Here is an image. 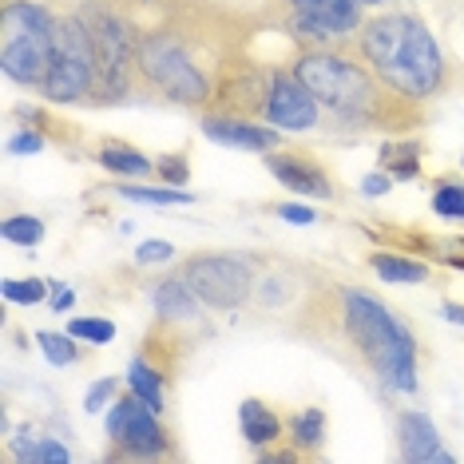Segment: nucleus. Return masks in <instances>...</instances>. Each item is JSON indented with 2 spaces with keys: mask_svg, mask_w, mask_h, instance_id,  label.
Returning a JSON list of instances; mask_svg holds the SVG:
<instances>
[{
  "mask_svg": "<svg viewBox=\"0 0 464 464\" xmlns=\"http://www.w3.org/2000/svg\"><path fill=\"white\" fill-rule=\"evenodd\" d=\"M100 163L108 167V171H115V175H151L155 171L151 160H143V155L131 151V147H115V143L100 151Z\"/></svg>",
  "mask_w": 464,
  "mask_h": 464,
  "instance_id": "f3484780",
  "label": "nucleus"
},
{
  "mask_svg": "<svg viewBox=\"0 0 464 464\" xmlns=\"http://www.w3.org/2000/svg\"><path fill=\"white\" fill-rule=\"evenodd\" d=\"M183 278L207 305H218V310H238L242 302L250 298V274L246 262L230 258V255H198L183 266Z\"/></svg>",
  "mask_w": 464,
  "mask_h": 464,
  "instance_id": "0eeeda50",
  "label": "nucleus"
},
{
  "mask_svg": "<svg viewBox=\"0 0 464 464\" xmlns=\"http://www.w3.org/2000/svg\"><path fill=\"white\" fill-rule=\"evenodd\" d=\"M120 195L131 198V203H147V207H187L191 203V195L167 191V187H123L120 183Z\"/></svg>",
  "mask_w": 464,
  "mask_h": 464,
  "instance_id": "aec40b11",
  "label": "nucleus"
},
{
  "mask_svg": "<svg viewBox=\"0 0 464 464\" xmlns=\"http://www.w3.org/2000/svg\"><path fill=\"white\" fill-rule=\"evenodd\" d=\"M40 147H44V140H40L36 131H24V135H16V140L8 143V151H13V155H36Z\"/></svg>",
  "mask_w": 464,
  "mask_h": 464,
  "instance_id": "7c9ffc66",
  "label": "nucleus"
},
{
  "mask_svg": "<svg viewBox=\"0 0 464 464\" xmlns=\"http://www.w3.org/2000/svg\"><path fill=\"white\" fill-rule=\"evenodd\" d=\"M108 432L135 457H160L163 452V429L155 420V409L135 393L115 401V409L108 413Z\"/></svg>",
  "mask_w": 464,
  "mask_h": 464,
  "instance_id": "1a4fd4ad",
  "label": "nucleus"
},
{
  "mask_svg": "<svg viewBox=\"0 0 464 464\" xmlns=\"http://www.w3.org/2000/svg\"><path fill=\"white\" fill-rule=\"evenodd\" d=\"M373 270H377V278H385V282H425V274H429L420 262L393 258V255H373Z\"/></svg>",
  "mask_w": 464,
  "mask_h": 464,
  "instance_id": "6ab92c4d",
  "label": "nucleus"
},
{
  "mask_svg": "<svg viewBox=\"0 0 464 464\" xmlns=\"http://www.w3.org/2000/svg\"><path fill=\"white\" fill-rule=\"evenodd\" d=\"M72 302H76V294H72V290H56V298H52V305H56V310H68Z\"/></svg>",
  "mask_w": 464,
  "mask_h": 464,
  "instance_id": "72a5a7b5",
  "label": "nucleus"
},
{
  "mask_svg": "<svg viewBox=\"0 0 464 464\" xmlns=\"http://www.w3.org/2000/svg\"><path fill=\"white\" fill-rule=\"evenodd\" d=\"M96 76H100V64H96V48H92V33L83 24V16L56 20V33H52V76L44 83L48 100H60V103L83 100Z\"/></svg>",
  "mask_w": 464,
  "mask_h": 464,
  "instance_id": "39448f33",
  "label": "nucleus"
},
{
  "mask_svg": "<svg viewBox=\"0 0 464 464\" xmlns=\"http://www.w3.org/2000/svg\"><path fill=\"white\" fill-rule=\"evenodd\" d=\"M432 210L440 218H464V187L460 183H440L432 195Z\"/></svg>",
  "mask_w": 464,
  "mask_h": 464,
  "instance_id": "4be33fe9",
  "label": "nucleus"
},
{
  "mask_svg": "<svg viewBox=\"0 0 464 464\" xmlns=\"http://www.w3.org/2000/svg\"><path fill=\"white\" fill-rule=\"evenodd\" d=\"M440 314H445V318H449V322H457V325H464V305H445V310H440Z\"/></svg>",
  "mask_w": 464,
  "mask_h": 464,
  "instance_id": "f704fd0d",
  "label": "nucleus"
},
{
  "mask_svg": "<svg viewBox=\"0 0 464 464\" xmlns=\"http://www.w3.org/2000/svg\"><path fill=\"white\" fill-rule=\"evenodd\" d=\"M36 342H40V350H44V357H48L52 365H72V362H76L72 334H40Z\"/></svg>",
  "mask_w": 464,
  "mask_h": 464,
  "instance_id": "5701e85b",
  "label": "nucleus"
},
{
  "mask_svg": "<svg viewBox=\"0 0 464 464\" xmlns=\"http://www.w3.org/2000/svg\"><path fill=\"white\" fill-rule=\"evenodd\" d=\"M115 385H120V382H115V377H103V382H96V385L88 389V397H83V409H88V413H100V409L111 401Z\"/></svg>",
  "mask_w": 464,
  "mask_h": 464,
  "instance_id": "bb28decb",
  "label": "nucleus"
},
{
  "mask_svg": "<svg viewBox=\"0 0 464 464\" xmlns=\"http://www.w3.org/2000/svg\"><path fill=\"white\" fill-rule=\"evenodd\" d=\"M155 310L163 314V318H195L198 314V294L187 286V278L179 274V278H167L160 290H155Z\"/></svg>",
  "mask_w": 464,
  "mask_h": 464,
  "instance_id": "2eb2a0df",
  "label": "nucleus"
},
{
  "mask_svg": "<svg viewBox=\"0 0 464 464\" xmlns=\"http://www.w3.org/2000/svg\"><path fill=\"white\" fill-rule=\"evenodd\" d=\"M52 33L56 16L28 0H13L0 20V68L28 88H44L52 76Z\"/></svg>",
  "mask_w": 464,
  "mask_h": 464,
  "instance_id": "7ed1b4c3",
  "label": "nucleus"
},
{
  "mask_svg": "<svg viewBox=\"0 0 464 464\" xmlns=\"http://www.w3.org/2000/svg\"><path fill=\"white\" fill-rule=\"evenodd\" d=\"M238 420H242V437H246L250 445H270V440H278L282 425H278V417L262 405V401H242Z\"/></svg>",
  "mask_w": 464,
  "mask_h": 464,
  "instance_id": "dca6fc26",
  "label": "nucleus"
},
{
  "mask_svg": "<svg viewBox=\"0 0 464 464\" xmlns=\"http://www.w3.org/2000/svg\"><path fill=\"white\" fill-rule=\"evenodd\" d=\"M203 131L227 147H238V151H270V147H278V140H282L278 128H258V123H250V120H223V115L203 120Z\"/></svg>",
  "mask_w": 464,
  "mask_h": 464,
  "instance_id": "f8f14e48",
  "label": "nucleus"
},
{
  "mask_svg": "<svg viewBox=\"0 0 464 464\" xmlns=\"http://www.w3.org/2000/svg\"><path fill=\"white\" fill-rule=\"evenodd\" d=\"M0 294H5L8 302L33 305V302L44 298V282H40V278H28V282H5V286H0Z\"/></svg>",
  "mask_w": 464,
  "mask_h": 464,
  "instance_id": "a878e982",
  "label": "nucleus"
},
{
  "mask_svg": "<svg viewBox=\"0 0 464 464\" xmlns=\"http://www.w3.org/2000/svg\"><path fill=\"white\" fill-rule=\"evenodd\" d=\"M401 457L405 460H429V464H449L452 452L440 445L437 429L425 413H405L401 417Z\"/></svg>",
  "mask_w": 464,
  "mask_h": 464,
  "instance_id": "ddd939ff",
  "label": "nucleus"
},
{
  "mask_svg": "<svg viewBox=\"0 0 464 464\" xmlns=\"http://www.w3.org/2000/svg\"><path fill=\"white\" fill-rule=\"evenodd\" d=\"M155 171L163 175V183H187V160L183 155H163V160H155Z\"/></svg>",
  "mask_w": 464,
  "mask_h": 464,
  "instance_id": "cd10ccee",
  "label": "nucleus"
},
{
  "mask_svg": "<svg viewBox=\"0 0 464 464\" xmlns=\"http://www.w3.org/2000/svg\"><path fill=\"white\" fill-rule=\"evenodd\" d=\"M128 385H131V393L147 401V405L160 413L163 409V385H160V377H155V369L151 365H143V362H131L128 369Z\"/></svg>",
  "mask_w": 464,
  "mask_h": 464,
  "instance_id": "a211bd4d",
  "label": "nucleus"
},
{
  "mask_svg": "<svg viewBox=\"0 0 464 464\" xmlns=\"http://www.w3.org/2000/svg\"><path fill=\"white\" fill-rule=\"evenodd\" d=\"M40 460H48V464H64V460H68V449H64V445H56V440H40Z\"/></svg>",
  "mask_w": 464,
  "mask_h": 464,
  "instance_id": "2f4dec72",
  "label": "nucleus"
},
{
  "mask_svg": "<svg viewBox=\"0 0 464 464\" xmlns=\"http://www.w3.org/2000/svg\"><path fill=\"white\" fill-rule=\"evenodd\" d=\"M362 191H365V195H385V191H389V175H382V171H377V175H365V179H362Z\"/></svg>",
  "mask_w": 464,
  "mask_h": 464,
  "instance_id": "473e14b6",
  "label": "nucleus"
},
{
  "mask_svg": "<svg viewBox=\"0 0 464 464\" xmlns=\"http://www.w3.org/2000/svg\"><path fill=\"white\" fill-rule=\"evenodd\" d=\"M266 167H270V175L282 179V187H290V191L310 195V198H330V183H325V175L314 163L290 160V155H270Z\"/></svg>",
  "mask_w": 464,
  "mask_h": 464,
  "instance_id": "4468645a",
  "label": "nucleus"
},
{
  "mask_svg": "<svg viewBox=\"0 0 464 464\" xmlns=\"http://www.w3.org/2000/svg\"><path fill=\"white\" fill-rule=\"evenodd\" d=\"M342 310H345V330H350V337L357 342V350L365 353V362L377 369V377L389 382L393 389H401V393H413L417 389L413 334H409L382 302L369 298L362 290H345Z\"/></svg>",
  "mask_w": 464,
  "mask_h": 464,
  "instance_id": "f03ea898",
  "label": "nucleus"
},
{
  "mask_svg": "<svg viewBox=\"0 0 464 464\" xmlns=\"http://www.w3.org/2000/svg\"><path fill=\"white\" fill-rule=\"evenodd\" d=\"M362 52L377 68L397 96L425 100L445 80V60H440L437 40L417 16H382L369 20L362 33Z\"/></svg>",
  "mask_w": 464,
  "mask_h": 464,
  "instance_id": "f257e3e1",
  "label": "nucleus"
},
{
  "mask_svg": "<svg viewBox=\"0 0 464 464\" xmlns=\"http://www.w3.org/2000/svg\"><path fill=\"white\" fill-rule=\"evenodd\" d=\"M0 235L8 242H16V246H33V242L44 238V227H40V218L16 215V218H5V223H0Z\"/></svg>",
  "mask_w": 464,
  "mask_h": 464,
  "instance_id": "412c9836",
  "label": "nucleus"
},
{
  "mask_svg": "<svg viewBox=\"0 0 464 464\" xmlns=\"http://www.w3.org/2000/svg\"><path fill=\"white\" fill-rule=\"evenodd\" d=\"M322 429H325V417L318 409H305V413H298V420H294V440H298L302 449H314L322 440Z\"/></svg>",
  "mask_w": 464,
  "mask_h": 464,
  "instance_id": "b1692460",
  "label": "nucleus"
},
{
  "mask_svg": "<svg viewBox=\"0 0 464 464\" xmlns=\"http://www.w3.org/2000/svg\"><path fill=\"white\" fill-rule=\"evenodd\" d=\"M305 33H353L362 24V0H294Z\"/></svg>",
  "mask_w": 464,
  "mask_h": 464,
  "instance_id": "9b49d317",
  "label": "nucleus"
},
{
  "mask_svg": "<svg viewBox=\"0 0 464 464\" xmlns=\"http://www.w3.org/2000/svg\"><path fill=\"white\" fill-rule=\"evenodd\" d=\"M365 5H377V0H365Z\"/></svg>",
  "mask_w": 464,
  "mask_h": 464,
  "instance_id": "c9c22d12",
  "label": "nucleus"
},
{
  "mask_svg": "<svg viewBox=\"0 0 464 464\" xmlns=\"http://www.w3.org/2000/svg\"><path fill=\"white\" fill-rule=\"evenodd\" d=\"M278 215L286 218V223H294V227H310V223H314V210L302 207V203H282Z\"/></svg>",
  "mask_w": 464,
  "mask_h": 464,
  "instance_id": "c756f323",
  "label": "nucleus"
},
{
  "mask_svg": "<svg viewBox=\"0 0 464 464\" xmlns=\"http://www.w3.org/2000/svg\"><path fill=\"white\" fill-rule=\"evenodd\" d=\"M266 120L278 131H305L318 123V100L298 76H274L266 96Z\"/></svg>",
  "mask_w": 464,
  "mask_h": 464,
  "instance_id": "9d476101",
  "label": "nucleus"
},
{
  "mask_svg": "<svg viewBox=\"0 0 464 464\" xmlns=\"http://www.w3.org/2000/svg\"><path fill=\"white\" fill-rule=\"evenodd\" d=\"M83 24H88V33H92L100 80L108 83L111 92H123V88H128V64L135 60L128 24H123V20H115L111 13H103V8H88V13H83Z\"/></svg>",
  "mask_w": 464,
  "mask_h": 464,
  "instance_id": "6e6552de",
  "label": "nucleus"
},
{
  "mask_svg": "<svg viewBox=\"0 0 464 464\" xmlns=\"http://www.w3.org/2000/svg\"><path fill=\"white\" fill-rule=\"evenodd\" d=\"M294 76H298L305 88L314 92V100L330 103L334 111L345 115H369L382 111V96H377V83L365 76L357 64L342 56H330V52H310L294 64Z\"/></svg>",
  "mask_w": 464,
  "mask_h": 464,
  "instance_id": "20e7f679",
  "label": "nucleus"
},
{
  "mask_svg": "<svg viewBox=\"0 0 464 464\" xmlns=\"http://www.w3.org/2000/svg\"><path fill=\"white\" fill-rule=\"evenodd\" d=\"M135 60H140L143 76L151 83H160L167 96L179 103H203L210 96V83L203 80V72L187 60V52L171 36H147L135 48Z\"/></svg>",
  "mask_w": 464,
  "mask_h": 464,
  "instance_id": "423d86ee",
  "label": "nucleus"
},
{
  "mask_svg": "<svg viewBox=\"0 0 464 464\" xmlns=\"http://www.w3.org/2000/svg\"><path fill=\"white\" fill-rule=\"evenodd\" d=\"M171 255H175V246H171V242H163V238H151V242H143V246L135 250V258H140L143 266H147V262H167Z\"/></svg>",
  "mask_w": 464,
  "mask_h": 464,
  "instance_id": "c85d7f7f",
  "label": "nucleus"
},
{
  "mask_svg": "<svg viewBox=\"0 0 464 464\" xmlns=\"http://www.w3.org/2000/svg\"><path fill=\"white\" fill-rule=\"evenodd\" d=\"M68 334L72 337H88V342L103 345V342H111V337H115V325L103 322V318H76V322L68 325Z\"/></svg>",
  "mask_w": 464,
  "mask_h": 464,
  "instance_id": "393cba45",
  "label": "nucleus"
}]
</instances>
